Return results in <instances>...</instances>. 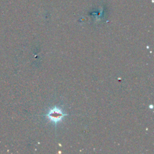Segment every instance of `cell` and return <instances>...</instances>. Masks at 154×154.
Wrapping results in <instances>:
<instances>
[{
  "label": "cell",
  "instance_id": "cell-1",
  "mask_svg": "<svg viewBox=\"0 0 154 154\" xmlns=\"http://www.w3.org/2000/svg\"><path fill=\"white\" fill-rule=\"evenodd\" d=\"M66 116H67V114L64 113L62 109L57 106H55L54 108L49 109V111L45 114V117L49 120V121L54 123L55 126H57V123L62 121V120Z\"/></svg>",
  "mask_w": 154,
  "mask_h": 154
}]
</instances>
